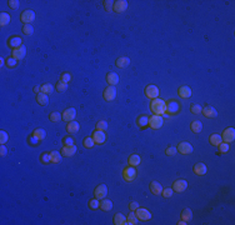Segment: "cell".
Returning a JSON list of instances; mask_svg holds the SVG:
<instances>
[{"instance_id":"obj_34","label":"cell","mask_w":235,"mask_h":225,"mask_svg":"<svg viewBox=\"0 0 235 225\" xmlns=\"http://www.w3.org/2000/svg\"><path fill=\"white\" fill-rule=\"evenodd\" d=\"M220 143H223V139H221V135H218V134H213L210 136V144L214 145V146H218Z\"/></svg>"},{"instance_id":"obj_52","label":"cell","mask_w":235,"mask_h":225,"mask_svg":"<svg viewBox=\"0 0 235 225\" xmlns=\"http://www.w3.org/2000/svg\"><path fill=\"white\" fill-rule=\"evenodd\" d=\"M113 6H114V2H111V0H105L104 2V8L107 11H110L113 9Z\"/></svg>"},{"instance_id":"obj_24","label":"cell","mask_w":235,"mask_h":225,"mask_svg":"<svg viewBox=\"0 0 235 225\" xmlns=\"http://www.w3.org/2000/svg\"><path fill=\"white\" fill-rule=\"evenodd\" d=\"M99 208L102 209V210H104V211H109V210H111V209H113V203H111L110 200H107V199L104 198L102 201H100Z\"/></svg>"},{"instance_id":"obj_15","label":"cell","mask_w":235,"mask_h":225,"mask_svg":"<svg viewBox=\"0 0 235 225\" xmlns=\"http://www.w3.org/2000/svg\"><path fill=\"white\" fill-rule=\"evenodd\" d=\"M188 188V183L185 180H176L173 183V190L176 193H183Z\"/></svg>"},{"instance_id":"obj_40","label":"cell","mask_w":235,"mask_h":225,"mask_svg":"<svg viewBox=\"0 0 235 225\" xmlns=\"http://www.w3.org/2000/svg\"><path fill=\"white\" fill-rule=\"evenodd\" d=\"M23 33H24L25 35H31L33 33H34V28L31 26V24L24 25V26H23Z\"/></svg>"},{"instance_id":"obj_56","label":"cell","mask_w":235,"mask_h":225,"mask_svg":"<svg viewBox=\"0 0 235 225\" xmlns=\"http://www.w3.org/2000/svg\"><path fill=\"white\" fill-rule=\"evenodd\" d=\"M64 145H74V139L73 138H68V136H66V138H64Z\"/></svg>"},{"instance_id":"obj_16","label":"cell","mask_w":235,"mask_h":225,"mask_svg":"<svg viewBox=\"0 0 235 225\" xmlns=\"http://www.w3.org/2000/svg\"><path fill=\"white\" fill-rule=\"evenodd\" d=\"M75 153H76V146L75 145H64V148L61 150V155L66 156V158L73 156Z\"/></svg>"},{"instance_id":"obj_43","label":"cell","mask_w":235,"mask_h":225,"mask_svg":"<svg viewBox=\"0 0 235 225\" xmlns=\"http://www.w3.org/2000/svg\"><path fill=\"white\" fill-rule=\"evenodd\" d=\"M107 128H108V123L104 121V120L96 123V130H102V132H104V130L107 129Z\"/></svg>"},{"instance_id":"obj_33","label":"cell","mask_w":235,"mask_h":225,"mask_svg":"<svg viewBox=\"0 0 235 225\" xmlns=\"http://www.w3.org/2000/svg\"><path fill=\"white\" fill-rule=\"evenodd\" d=\"M60 160H61V154L59 151H51L50 153V162L51 163L58 164V163H60Z\"/></svg>"},{"instance_id":"obj_2","label":"cell","mask_w":235,"mask_h":225,"mask_svg":"<svg viewBox=\"0 0 235 225\" xmlns=\"http://www.w3.org/2000/svg\"><path fill=\"white\" fill-rule=\"evenodd\" d=\"M180 110V104L176 100H170L166 103V113L165 114H169V115H175L178 114Z\"/></svg>"},{"instance_id":"obj_1","label":"cell","mask_w":235,"mask_h":225,"mask_svg":"<svg viewBox=\"0 0 235 225\" xmlns=\"http://www.w3.org/2000/svg\"><path fill=\"white\" fill-rule=\"evenodd\" d=\"M150 109L155 115H163L166 113V103L159 98L153 99V102L150 104Z\"/></svg>"},{"instance_id":"obj_19","label":"cell","mask_w":235,"mask_h":225,"mask_svg":"<svg viewBox=\"0 0 235 225\" xmlns=\"http://www.w3.org/2000/svg\"><path fill=\"white\" fill-rule=\"evenodd\" d=\"M201 113H203L204 116H207V118H216L218 116V111L213 106H205L203 110H201Z\"/></svg>"},{"instance_id":"obj_44","label":"cell","mask_w":235,"mask_h":225,"mask_svg":"<svg viewBox=\"0 0 235 225\" xmlns=\"http://www.w3.org/2000/svg\"><path fill=\"white\" fill-rule=\"evenodd\" d=\"M7 65H8V68H15V67L18 65V60L14 59V58H8Z\"/></svg>"},{"instance_id":"obj_42","label":"cell","mask_w":235,"mask_h":225,"mask_svg":"<svg viewBox=\"0 0 235 225\" xmlns=\"http://www.w3.org/2000/svg\"><path fill=\"white\" fill-rule=\"evenodd\" d=\"M66 89H68V83H64V81L60 80V81L56 84V90H58V91L63 93V91H65Z\"/></svg>"},{"instance_id":"obj_48","label":"cell","mask_w":235,"mask_h":225,"mask_svg":"<svg viewBox=\"0 0 235 225\" xmlns=\"http://www.w3.org/2000/svg\"><path fill=\"white\" fill-rule=\"evenodd\" d=\"M176 148L175 146H169V148H166V150H165V154L168 155V156H173V155H175L176 154Z\"/></svg>"},{"instance_id":"obj_35","label":"cell","mask_w":235,"mask_h":225,"mask_svg":"<svg viewBox=\"0 0 235 225\" xmlns=\"http://www.w3.org/2000/svg\"><path fill=\"white\" fill-rule=\"evenodd\" d=\"M33 135H34L38 140H43V139H45L46 133H45V130H43V129H37V130H34Z\"/></svg>"},{"instance_id":"obj_20","label":"cell","mask_w":235,"mask_h":225,"mask_svg":"<svg viewBox=\"0 0 235 225\" xmlns=\"http://www.w3.org/2000/svg\"><path fill=\"white\" fill-rule=\"evenodd\" d=\"M207 170H208V168H207V165L203 164V163H198V164L194 165V173H195L196 175H204V174L207 173Z\"/></svg>"},{"instance_id":"obj_50","label":"cell","mask_w":235,"mask_h":225,"mask_svg":"<svg viewBox=\"0 0 235 225\" xmlns=\"http://www.w3.org/2000/svg\"><path fill=\"white\" fill-rule=\"evenodd\" d=\"M60 80L64 81V83H69L72 80V75L69 73H63L61 76H60Z\"/></svg>"},{"instance_id":"obj_25","label":"cell","mask_w":235,"mask_h":225,"mask_svg":"<svg viewBox=\"0 0 235 225\" xmlns=\"http://www.w3.org/2000/svg\"><path fill=\"white\" fill-rule=\"evenodd\" d=\"M37 102H38V104H40V105H46V104L49 103V96H48V94L39 93V94L37 95Z\"/></svg>"},{"instance_id":"obj_55","label":"cell","mask_w":235,"mask_h":225,"mask_svg":"<svg viewBox=\"0 0 235 225\" xmlns=\"http://www.w3.org/2000/svg\"><path fill=\"white\" fill-rule=\"evenodd\" d=\"M39 141H40V140H38V139H37V138H35L34 135H31V136L29 138V143H30L31 145H34V146L39 145Z\"/></svg>"},{"instance_id":"obj_37","label":"cell","mask_w":235,"mask_h":225,"mask_svg":"<svg viewBox=\"0 0 235 225\" xmlns=\"http://www.w3.org/2000/svg\"><path fill=\"white\" fill-rule=\"evenodd\" d=\"M126 220H128V224H129V225L138 224V216H137V214H135V213H130V214L128 215Z\"/></svg>"},{"instance_id":"obj_47","label":"cell","mask_w":235,"mask_h":225,"mask_svg":"<svg viewBox=\"0 0 235 225\" xmlns=\"http://www.w3.org/2000/svg\"><path fill=\"white\" fill-rule=\"evenodd\" d=\"M173 189H170V188H166V189H163V191H161V194H163V197L164 198H170L172 195H173Z\"/></svg>"},{"instance_id":"obj_21","label":"cell","mask_w":235,"mask_h":225,"mask_svg":"<svg viewBox=\"0 0 235 225\" xmlns=\"http://www.w3.org/2000/svg\"><path fill=\"white\" fill-rule=\"evenodd\" d=\"M150 191L153 193L154 195H159V194H161V191H163V186H161V184L158 183V181H153V183L150 184Z\"/></svg>"},{"instance_id":"obj_59","label":"cell","mask_w":235,"mask_h":225,"mask_svg":"<svg viewBox=\"0 0 235 225\" xmlns=\"http://www.w3.org/2000/svg\"><path fill=\"white\" fill-rule=\"evenodd\" d=\"M40 90H41V88H39V86H35V88H34V91L37 93V95H38V93H39Z\"/></svg>"},{"instance_id":"obj_13","label":"cell","mask_w":235,"mask_h":225,"mask_svg":"<svg viewBox=\"0 0 235 225\" xmlns=\"http://www.w3.org/2000/svg\"><path fill=\"white\" fill-rule=\"evenodd\" d=\"M93 140H94V143L95 144H104V141H105V139H107V135H105V133L104 132H102V130H95L94 133H93Z\"/></svg>"},{"instance_id":"obj_38","label":"cell","mask_w":235,"mask_h":225,"mask_svg":"<svg viewBox=\"0 0 235 225\" xmlns=\"http://www.w3.org/2000/svg\"><path fill=\"white\" fill-rule=\"evenodd\" d=\"M53 90H54V86L51 85V84H44L43 86H41V93H44V94H51L53 93Z\"/></svg>"},{"instance_id":"obj_27","label":"cell","mask_w":235,"mask_h":225,"mask_svg":"<svg viewBox=\"0 0 235 225\" xmlns=\"http://www.w3.org/2000/svg\"><path fill=\"white\" fill-rule=\"evenodd\" d=\"M190 128H191V132H193V133L198 134V133L201 132V129H203V124H201V121H199V120H194V121L191 123Z\"/></svg>"},{"instance_id":"obj_26","label":"cell","mask_w":235,"mask_h":225,"mask_svg":"<svg viewBox=\"0 0 235 225\" xmlns=\"http://www.w3.org/2000/svg\"><path fill=\"white\" fill-rule=\"evenodd\" d=\"M115 64L118 68H126L130 65V59L129 58H119V59H116Z\"/></svg>"},{"instance_id":"obj_12","label":"cell","mask_w":235,"mask_h":225,"mask_svg":"<svg viewBox=\"0 0 235 225\" xmlns=\"http://www.w3.org/2000/svg\"><path fill=\"white\" fill-rule=\"evenodd\" d=\"M75 116H76V110L74 108H69V109L64 110V113H63V120L66 121V123L73 121Z\"/></svg>"},{"instance_id":"obj_30","label":"cell","mask_w":235,"mask_h":225,"mask_svg":"<svg viewBox=\"0 0 235 225\" xmlns=\"http://www.w3.org/2000/svg\"><path fill=\"white\" fill-rule=\"evenodd\" d=\"M114 224L115 225H126L128 220H126V218L123 214H116L114 216Z\"/></svg>"},{"instance_id":"obj_7","label":"cell","mask_w":235,"mask_h":225,"mask_svg":"<svg viewBox=\"0 0 235 225\" xmlns=\"http://www.w3.org/2000/svg\"><path fill=\"white\" fill-rule=\"evenodd\" d=\"M159 94H160V91H159L158 86H155V85H148L145 88V95L150 99H156Z\"/></svg>"},{"instance_id":"obj_22","label":"cell","mask_w":235,"mask_h":225,"mask_svg":"<svg viewBox=\"0 0 235 225\" xmlns=\"http://www.w3.org/2000/svg\"><path fill=\"white\" fill-rule=\"evenodd\" d=\"M21 43H23V40H21L19 37H11V38L8 40V45L11 46L13 49H16V48L21 46Z\"/></svg>"},{"instance_id":"obj_14","label":"cell","mask_w":235,"mask_h":225,"mask_svg":"<svg viewBox=\"0 0 235 225\" xmlns=\"http://www.w3.org/2000/svg\"><path fill=\"white\" fill-rule=\"evenodd\" d=\"M126 8H128V2L126 0H118V2H114L113 9H114L115 13H123V11L126 10Z\"/></svg>"},{"instance_id":"obj_46","label":"cell","mask_w":235,"mask_h":225,"mask_svg":"<svg viewBox=\"0 0 235 225\" xmlns=\"http://www.w3.org/2000/svg\"><path fill=\"white\" fill-rule=\"evenodd\" d=\"M99 204H100V201L95 198V199H91L90 201H89V206H90V209H93V210H96L98 208H99Z\"/></svg>"},{"instance_id":"obj_39","label":"cell","mask_w":235,"mask_h":225,"mask_svg":"<svg viewBox=\"0 0 235 225\" xmlns=\"http://www.w3.org/2000/svg\"><path fill=\"white\" fill-rule=\"evenodd\" d=\"M49 119H50L51 121H54V123H58L60 119H63V115H61L60 113H58V111H53V113L50 114Z\"/></svg>"},{"instance_id":"obj_11","label":"cell","mask_w":235,"mask_h":225,"mask_svg":"<svg viewBox=\"0 0 235 225\" xmlns=\"http://www.w3.org/2000/svg\"><path fill=\"white\" fill-rule=\"evenodd\" d=\"M176 150H178L180 154L186 155V154L193 153V146H191L190 143H188V141H183V143H180V144L178 145V149H176Z\"/></svg>"},{"instance_id":"obj_57","label":"cell","mask_w":235,"mask_h":225,"mask_svg":"<svg viewBox=\"0 0 235 225\" xmlns=\"http://www.w3.org/2000/svg\"><path fill=\"white\" fill-rule=\"evenodd\" d=\"M129 208H130V210H131V211H135V210L139 208V204H138V203H135V201H131V203H130V205H129Z\"/></svg>"},{"instance_id":"obj_45","label":"cell","mask_w":235,"mask_h":225,"mask_svg":"<svg viewBox=\"0 0 235 225\" xmlns=\"http://www.w3.org/2000/svg\"><path fill=\"white\" fill-rule=\"evenodd\" d=\"M94 145H95V143H94L93 138H85V139H84V146H85V148L90 149V148H93Z\"/></svg>"},{"instance_id":"obj_6","label":"cell","mask_w":235,"mask_h":225,"mask_svg":"<svg viewBox=\"0 0 235 225\" xmlns=\"http://www.w3.org/2000/svg\"><path fill=\"white\" fill-rule=\"evenodd\" d=\"M20 19L24 23V25H28V24H30L33 20L35 19V13L33 11V10H25V11L21 13Z\"/></svg>"},{"instance_id":"obj_32","label":"cell","mask_w":235,"mask_h":225,"mask_svg":"<svg viewBox=\"0 0 235 225\" xmlns=\"http://www.w3.org/2000/svg\"><path fill=\"white\" fill-rule=\"evenodd\" d=\"M10 23V15L5 11H3L2 14H0V25L2 26H5L7 24Z\"/></svg>"},{"instance_id":"obj_5","label":"cell","mask_w":235,"mask_h":225,"mask_svg":"<svg viewBox=\"0 0 235 225\" xmlns=\"http://www.w3.org/2000/svg\"><path fill=\"white\" fill-rule=\"evenodd\" d=\"M221 139L224 140V143H231L234 141L235 139V130H234V128H228V129L224 130L223 135H221Z\"/></svg>"},{"instance_id":"obj_28","label":"cell","mask_w":235,"mask_h":225,"mask_svg":"<svg viewBox=\"0 0 235 225\" xmlns=\"http://www.w3.org/2000/svg\"><path fill=\"white\" fill-rule=\"evenodd\" d=\"M107 81L110 84V85H116L118 83H119V76H118V74H115V73H109L108 75H107Z\"/></svg>"},{"instance_id":"obj_61","label":"cell","mask_w":235,"mask_h":225,"mask_svg":"<svg viewBox=\"0 0 235 225\" xmlns=\"http://www.w3.org/2000/svg\"><path fill=\"white\" fill-rule=\"evenodd\" d=\"M178 224H179V225H185V224H186V223H185V221H184V220H181V221H179V223H178Z\"/></svg>"},{"instance_id":"obj_17","label":"cell","mask_w":235,"mask_h":225,"mask_svg":"<svg viewBox=\"0 0 235 225\" xmlns=\"http://www.w3.org/2000/svg\"><path fill=\"white\" fill-rule=\"evenodd\" d=\"M25 54H26V48L24 45H21V46H19V48L13 50V58L16 59V60H21L25 56Z\"/></svg>"},{"instance_id":"obj_10","label":"cell","mask_w":235,"mask_h":225,"mask_svg":"<svg viewBox=\"0 0 235 225\" xmlns=\"http://www.w3.org/2000/svg\"><path fill=\"white\" fill-rule=\"evenodd\" d=\"M115 96H116V89H115V86L110 85V86H108V88L104 90V99H105L107 102L114 100Z\"/></svg>"},{"instance_id":"obj_36","label":"cell","mask_w":235,"mask_h":225,"mask_svg":"<svg viewBox=\"0 0 235 225\" xmlns=\"http://www.w3.org/2000/svg\"><path fill=\"white\" fill-rule=\"evenodd\" d=\"M191 218H193L191 210H190V209H184L183 213H181V219H183L184 221H189V220H191Z\"/></svg>"},{"instance_id":"obj_3","label":"cell","mask_w":235,"mask_h":225,"mask_svg":"<svg viewBox=\"0 0 235 225\" xmlns=\"http://www.w3.org/2000/svg\"><path fill=\"white\" fill-rule=\"evenodd\" d=\"M163 123H164V120H163L161 115H155L154 114L151 118H149V126L153 128V129H160V128L163 126Z\"/></svg>"},{"instance_id":"obj_8","label":"cell","mask_w":235,"mask_h":225,"mask_svg":"<svg viewBox=\"0 0 235 225\" xmlns=\"http://www.w3.org/2000/svg\"><path fill=\"white\" fill-rule=\"evenodd\" d=\"M135 214L138 216V219L145 221V220H150L151 219V213L148 210V209H144V208H138L135 210Z\"/></svg>"},{"instance_id":"obj_54","label":"cell","mask_w":235,"mask_h":225,"mask_svg":"<svg viewBox=\"0 0 235 225\" xmlns=\"http://www.w3.org/2000/svg\"><path fill=\"white\" fill-rule=\"evenodd\" d=\"M8 4H9V6H10L11 9H18L19 5H20V3L18 2V0H10V2H9Z\"/></svg>"},{"instance_id":"obj_29","label":"cell","mask_w":235,"mask_h":225,"mask_svg":"<svg viewBox=\"0 0 235 225\" xmlns=\"http://www.w3.org/2000/svg\"><path fill=\"white\" fill-rule=\"evenodd\" d=\"M137 124L139 128H145L149 125V118L146 115H140L138 119H137Z\"/></svg>"},{"instance_id":"obj_4","label":"cell","mask_w":235,"mask_h":225,"mask_svg":"<svg viewBox=\"0 0 235 225\" xmlns=\"http://www.w3.org/2000/svg\"><path fill=\"white\" fill-rule=\"evenodd\" d=\"M123 176H124L125 181H133L134 179H135V176H137V170L134 169V167L130 165V167H128V168L124 169Z\"/></svg>"},{"instance_id":"obj_51","label":"cell","mask_w":235,"mask_h":225,"mask_svg":"<svg viewBox=\"0 0 235 225\" xmlns=\"http://www.w3.org/2000/svg\"><path fill=\"white\" fill-rule=\"evenodd\" d=\"M201 110H203V108H201L199 104H194V105H191V113H193V114H200Z\"/></svg>"},{"instance_id":"obj_9","label":"cell","mask_w":235,"mask_h":225,"mask_svg":"<svg viewBox=\"0 0 235 225\" xmlns=\"http://www.w3.org/2000/svg\"><path fill=\"white\" fill-rule=\"evenodd\" d=\"M94 194H95V198H96V199H104V198L107 197V194H108V188H107V185L102 184V185L96 186Z\"/></svg>"},{"instance_id":"obj_31","label":"cell","mask_w":235,"mask_h":225,"mask_svg":"<svg viewBox=\"0 0 235 225\" xmlns=\"http://www.w3.org/2000/svg\"><path fill=\"white\" fill-rule=\"evenodd\" d=\"M140 162H141V159H140V156L137 155V154H134V155H130V156H129V164H130L131 167H137V165H139Z\"/></svg>"},{"instance_id":"obj_60","label":"cell","mask_w":235,"mask_h":225,"mask_svg":"<svg viewBox=\"0 0 235 225\" xmlns=\"http://www.w3.org/2000/svg\"><path fill=\"white\" fill-rule=\"evenodd\" d=\"M0 61H2V63H0V65H2V67H4V65H5V60H4V58H2V59H0Z\"/></svg>"},{"instance_id":"obj_23","label":"cell","mask_w":235,"mask_h":225,"mask_svg":"<svg viewBox=\"0 0 235 225\" xmlns=\"http://www.w3.org/2000/svg\"><path fill=\"white\" fill-rule=\"evenodd\" d=\"M178 93H179V95L181 96V98H184V99H188V98H190V96H191V89L189 86H181V88H179Z\"/></svg>"},{"instance_id":"obj_18","label":"cell","mask_w":235,"mask_h":225,"mask_svg":"<svg viewBox=\"0 0 235 225\" xmlns=\"http://www.w3.org/2000/svg\"><path fill=\"white\" fill-rule=\"evenodd\" d=\"M79 129H80V125H79V123L78 121H70V123H68V125H66V132L68 133H70V134H74V133H78L79 132Z\"/></svg>"},{"instance_id":"obj_49","label":"cell","mask_w":235,"mask_h":225,"mask_svg":"<svg viewBox=\"0 0 235 225\" xmlns=\"http://www.w3.org/2000/svg\"><path fill=\"white\" fill-rule=\"evenodd\" d=\"M8 139H9L8 133H5L4 130L0 132V143H2V144H5V143L8 141Z\"/></svg>"},{"instance_id":"obj_41","label":"cell","mask_w":235,"mask_h":225,"mask_svg":"<svg viewBox=\"0 0 235 225\" xmlns=\"http://www.w3.org/2000/svg\"><path fill=\"white\" fill-rule=\"evenodd\" d=\"M218 146H219V151H220L221 154H226V153L229 151V149H230V146H229L228 143H220Z\"/></svg>"},{"instance_id":"obj_58","label":"cell","mask_w":235,"mask_h":225,"mask_svg":"<svg viewBox=\"0 0 235 225\" xmlns=\"http://www.w3.org/2000/svg\"><path fill=\"white\" fill-rule=\"evenodd\" d=\"M7 153H8V149L4 146V144H2V148H0V155H2V156H5Z\"/></svg>"},{"instance_id":"obj_53","label":"cell","mask_w":235,"mask_h":225,"mask_svg":"<svg viewBox=\"0 0 235 225\" xmlns=\"http://www.w3.org/2000/svg\"><path fill=\"white\" fill-rule=\"evenodd\" d=\"M40 160H41V163H44V164H48V162H50V154H48V153H44V154L40 156Z\"/></svg>"}]
</instances>
